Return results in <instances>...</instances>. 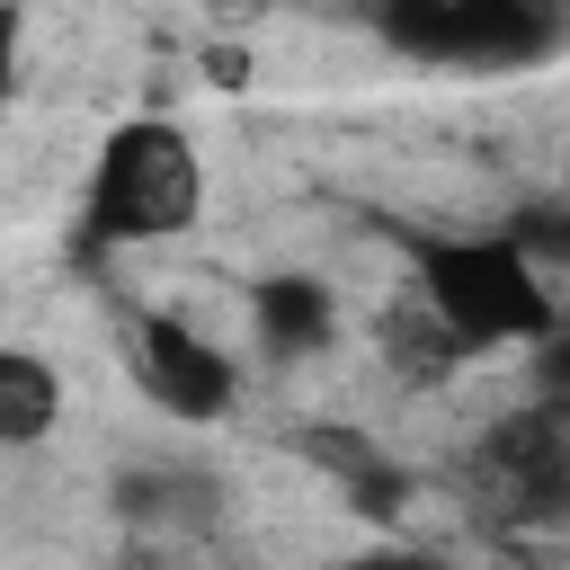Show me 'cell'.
Wrapping results in <instances>:
<instances>
[{
  "instance_id": "ba28073f",
  "label": "cell",
  "mask_w": 570,
  "mask_h": 570,
  "mask_svg": "<svg viewBox=\"0 0 570 570\" xmlns=\"http://www.w3.org/2000/svg\"><path fill=\"white\" fill-rule=\"evenodd\" d=\"M53 419H62V374H53L36 347H9V338H0V454L45 445Z\"/></svg>"
},
{
  "instance_id": "5b68a950",
  "label": "cell",
  "mask_w": 570,
  "mask_h": 570,
  "mask_svg": "<svg viewBox=\"0 0 570 570\" xmlns=\"http://www.w3.org/2000/svg\"><path fill=\"white\" fill-rule=\"evenodd\" d=\"M125 374L142 383L151 410L187 419V428H223L240 410V356L214 347L196 321L178 312H134L125 321Z\"/></svg>"
},
{
  "instance_id": "52a82bcc",
  "label": "cell",
  "mask_w": 570,
  "mask_h": 570,
  "mask_svg": "<svg viewBox=\"0 0 570 570\" xmlns=\"http://www.w3.org/2000/svg\"><path fill=\"white\" fill-rule=\"evenodd\" d=\"M249 330H258L267 356H321V347L338 338V294H330L321 276H303V267L258 276V285H249Z\"/></svg>"
},
{
  "instance_id": "9c48e42d",
  "label": "cell",
  "mask_w": 570,
  "mask_h": 570,
  "mask_svg": "<svg viewBox=\"0 0 570 570\" xmlns=\"http://www.w3.org/2000/svg\"><path fill=\"white\" fill-rule=\"evenodd\" d=\"M18 45H27V27H18V0H0V107L18 98Z\"/></svg>"
},
{
  "instance_id": "8992f818",
  "label": "cell",
  "mask_w": 570,
  "mask_h": 570,
  "mask_svg": "<svg viewBox=\"0 0 570 570\" xmlns=\"http://www.w3.org/2000/svg\"><path fill=\"white\" fill-rule=\"evenodd\" d=\"M374 356H383V374H392V383H410V392H436V383H454V374L472 365L463 330H454L419 285L383 303V321H374Z\"/></svg>"
},
{
  "instance_id": "3957f363",
  "label": "cell",
  "mask_w": 570,
  "mask_h": 570,
  "mask_svg": "<svg viewBox=\"0 0 570 570\" xmlns=\"http://www.w3.org/2000/svg\"><path fill=\"white\" fill-rule=\"evenodd\" d=\"M374 27L410 62H525L552 45V0H374Z\"/></svg>"
},
{
  "instance_id": "7a4b0ae2",
  "label": "cell",
  "mask_w": 570,
  "mask_h": 570,
  "mask_svg": "<svg viewBox=\"0 0 570 570\" xmlns=\"http://www.w3.org/2000/svg\"><path fill=\"white\" fill-rule=\"evenodd\" d=\"M410 285H419V294L463 330V347H472V356H481V347H525V338H543V330L561 321V303H552L543 267H534L517 240H499V232L428 240Z\"/></svg>"
},
{
  "instance_id": "6da1fadb",
  "label": "cell",
  "mask_w": 570,
  "mask_h": 570,
  "mask_svg": "<svg viewBox=\"0 0 570 570\" xmlns=\"http://www.w3.org/2000/svg\"><path fill=\"white\" fill-rule=\"evenodd\" d=\"M205 214V160L187 142L178 116H125L80 187V232L98 249H160L178 232H196Z\"/></svg>"
},
{
  "instance_id": "30bf717a",
  "label": "cell",
  "mask_w": 570,
  "mask_h": 570,
  "mask_svg": "<svg viewBox=\"0 0 570 570\" xmlns=\"http://www.w3.org/2000/svg\"><path fill=\"white\" fill-rule=\"evenodd\" d=\"M534 347H543V383H552V392H570V321H552Z\"/></svg>"
},
{
  "instance_id": "8fae6325",
  "label": "cell",
  "mask_w": 570,
  "mask_h": 570,
  "mask_svg": "<svg viewBox=\"0 0 570 570\" xmlns=\"http://www.w3.org/2000/svg\"><path fill=\"white\" fill-rule=\"evenodd\" d=\"M205 71H214L223 89H240V80H249V71H240V45H223V53H205Z\"/></svg>"
},
{
  "instance_id": "277c9868",
  "label": "cell",
  "mask_w": 570,
  "mask_h": 570,
  "mask_svg": "<svg viewBox=\"0 0 570 570\" xmlns=\"http://www.w3.org/2000/svg\"><path fill=\"white\" fill-rule=\"evenodd\" d=\"M463 490H472V508H490L499 525L570 517V419H561V410H517V419H499V428L472 445Z\"/></svg>"
}]
</instances>
